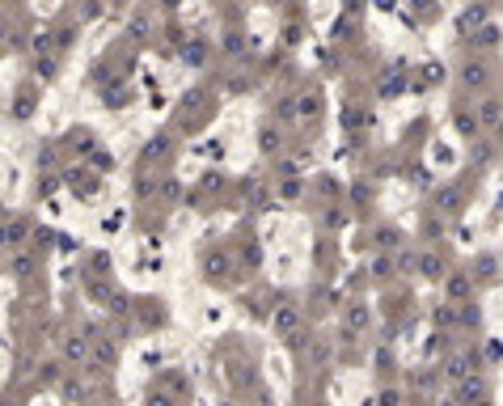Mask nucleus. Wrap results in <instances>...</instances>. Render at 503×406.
<instances>
[{"mask_svg":"<svg viewBox=\"0 0 503 406\" xmlns=\"http://www.w3.org/2000/svg\"><path fill=\"white\" fill-rule=\"evenodd\" d=\"M0 250H4V225H0Z\"/></svg>","mask_w":503,"mask_h":406,"instance_id":"60","label":"nucleus"},{"mask_svg":"<svg viewBox=\"0 0 503 406\" xmlns=\"http://www.w3.org/2000/svg\"><path fill=\"white\" fill-rule=\"evenodd\" d=\"M474 406H495V402H491V398H483V402H474Z\"/></svg>","mask_w":503,"mask_h":406,"instance_id":"59","label":"nucleus"},{"mask_svg":"<svg viewBox=\"0 0 503 406\" xmlns=\"http://www.w3.org/2000/svg\"><path fill=\"white\" fill-rule=\"evenodd\" d=\"M34 267H38V254H34V250H13V258H8V275L25 280V275H34Z\"/></svg>","mask_w":503,"mask_h":406,"instance_id":"20","label":"nucleus"},{"mask_svg":"<svg viewBox=\"0 0 503 406\" xmlns=\"http://www.w3.org/2000/svg\"><path fill=\"white\" fill-rule=\"evenodd\" d=\"M229 271H233L229 250H207V254H203V280H207V284H224Z\"/></svg>","mask_w":503,"mask_h":406,"instance_id":"12","label":"nucleus"},{"mask_svg":"<svg viewBox=\"0 0 503 406\" xmlns=\"http://www.w3.org/2000/svg\"><path fill=\"white\" fill-rule=\"evenodd\" d=\"M372 326V309L364 305V301H347V309H343V330L347 335H364Z\"/></svg>","mask_w":503,"mask_h":406,"instance_id":"13","label":"nucleus"},{"mask_svg":"<svg viewBox=\"0 0 503 406\" xmlns=\"http://www.w3.org/2000/svg\"><path fill=\"white\" fill-rule=\"evenodd\" d=\"M140 309H135V318H140V326H148V330H157L161 322H165V309H161V301H135Z\"/></svg>","mask_w":503,"mask_h":406,"instance_id":"24","label":"nucleus"},{"mask_svg":"<svg viewBox=\"0 0 503 406\" xmlns=\"http://www.w3.org/2000/svg\"><path fill=\"white\" fill-rule=\"evenodd\" d=\"M284 148H288V136H284L275 123H262V127H258V153H262V157H279Z\"/></svg>","mask_w":503,"mask_h":406,"instance_id":"14","label":"nucleus"},{"mask_svg":"<svg viewBox=\"0 0 503 406\" xmlns=\"http://www.w3.org/2000/svg\"><path fill=\"white\" fill-rule=\"evenodd\" d=\"M102 309H106V314H110V318H127V314H131V297H127V292H119V288H114V292H110V297H106V301H102Z\"/></svg>","mask_w":503,"mask_h":406,"instance_id":"32","label":"nucleus"},{"mask_svg":"<svg viewBox=\"0 0 503 406\" xmlns=\"http://www.w3.org/2000/svg\"><path fill=\"white\" fill-rule=\"evenodd\" d=\"M30 114H34V89H21L17 106H13V119H30Z\"/></svg>","mask_w":503,"mask_h":406,"instance_id":"45","label":"nucleus"},{"mask_svg":"<svg viewBox=\"0 0 503 406\" xmlns=\"http://www.w3.org/2000/svg\"><path fill=\"white\" fill-rule=\"evenodd\" d=\"M144 406H178V398H174L165 386H148V390H144Z\"/></svg>","mask_w":503,"mask_h":406,"instance_id":"37","label":"nucleus"},{"mask_svg":"<svg viewBox=\"0 0 503 406\" xmlns=\"http://www.w3.org/2000/svg\"><path fill=\"white\" fill-rule=\"evenodd\" d=\"M165 34H169V42H174V47H182V42H186V30H182V25H169Z\"/></svg>","mask_w":503,"mask_h":406,"instance_id":"54","label":"nucleus"},{"mask_svg":"<svg viewBox=\"0 0 503 406\" xmlns=\"http://www.w3.org/2000/svg\"><path fill=\"white\" fill-rule=\"evenodd\" d=\"M102 106H106V110H127V106H131V89H127L123 80H114V85L102 93Z\"/></svg>","mask_w":503,"mask_h":406,"instance_id":"23","label":"nucleus"},{"mask_svg":"<svg viewBox=\"0 0 503 406\" xmlns=\"http://www.w3.org/2000/svg\"><path fill=\"white\" fill-rule=\"evenodd\" d=\"M406 89V68L402 64H394L389 68V76H385V85H381V97H398Z\"/></svg>","mask_w":503,"mask_h":406,"instance_id":"31","label":"nucleus"},{"mask_svg":"<svg viewBox=\"0 0 503 406\" xmlns=\"http://www.w3.org/2000/svg\"><path fill=\"white\" fill-rule=\"evenodd\" d=\"M411 386H415V390H423V394H432V390L440 386V373H432V369H419V377L411 373Z\"/></svg>","mask_w":503,"mask_h":406,"instance_id":"43","label":"nucleus"},{"mask_svg":"<svg viewBox=\"0 0 503 406\" xmlns=\"http://www.w3.org/2000/svg\"><path fill=\"white\" fill-rule=\"evenodd\" d=\"M423 80L436 85V80H440V64H423Z\"/></svg>","mask_w":503,"mask_h":406,"instance_id":"55","label":"nucleus"},{"mask_svg":"<svg viewBox=\"0 0 503 406\" xmlns=\"http://www.w3.org/2000/svg\"><path fill=\"white\" fill-rule=\"evenodd\" d=\"M59 182L68 186V191H76V195H97V178H93V169L89 165H63L59 169Z\"/></svg>","mask_w":503,"mask_h":406,"instance_id":"5","label":"nucleus"},{"mask_svg":"<svg viewBox=\"0 0 503 406\" xmlns=\"http://www.w3.org/2000/svg\"><path fill=\"white\" fill-rule=\"evenodd\" d=\"M474 369H483V356H478V352H453V356L444 360V369H440V381H461V377L474 373Z\"/></svg>","mask_w":503,"mask_h":406,"instance_id":"9","label":"nucleus"},{"mask_svg":"<svg viewBox=\"0 0 503 406\" xmlns=\"http://www.w3.org/2000/svg\"><path fill=\"white\" fill-rule=\"evenodd\" d=\"M76 34H80V25H63V30H51V38H55V51H68V47L76 42Z\"/></svg>","mask_w":503,"mask_h":406,"instance_id":"44","label":"nucleus"},{"mask_svg":"<svg viewBox=\"0 0 503 406\" xmlns=\"http://www.w3.org/2000/svg\"><path fill=\"white\" fill-rule=\"evenodd\" d=\"M457 80H461V89H470V93H491V85H495V68H491V59H466L461 64V72H457Z\"/></svg>","mask_w":503,"mask_h":406,"instance_id":"2","label":"nucleus"},{"mask_svg":"<svg viewBox=\"0 0 503 406\" xmlns=\"http://www.w3.org/2000/svg\"><path fill=\"white\" fill-rule=\"evenodd\" d=\"M470 42H474L478 51H495V47H499V21H487V25H478V30L470 34Z\"/></svg>","mask_w":503,"mask_h":406,"instance_id":"22","label":"nucleus"},{"mask_svg":"<svg viewBox=\"0 0 503 406\" xmlns=\"http://www.w3.org/2000/svg\"><path fill=\"white\" fill-rule=\"evenodd\" d=\"M89 161H93V165H97V169H93V174H110V169H114V157H106V153H102V148H97V153H93V157H89Z\"/></svg>","mask_w":503,"mask_h":406,"instance_id":"50","label":"nucleus"},{"mask_svg":"<svg viewBox=\"0 0 503 406\" xmlns=\"http://www.w3.org/2000/svg\"><path fill=\"white\" fill-rule=\"evenodd\" d=\"M157 195H161L165 203H178V199H182V182H178V178H157Z\"/></svg>","mask_w":503,"mask_h":406,"instance_id":"39","label":"nucleus"},{"mask_svg":"<svg viewBox=\"0 0 503 406\" xmlns=\"http://www.w3.org/2000/svg\"><path fill=\"white\" fill-rule=\"evenodd\" d=\"M135 195H140V199L157 195V174H152V169H140V174H135Z\"/></svg>","mask_w":503,"mask_h":406,"instance_id":"40","label":"nucleus"},{"mask_svg":"<svg viewBox=\"0 0 503 406\" xmlns=\"http://www.w3.org/2000/svg\"><path fill=\"white\" fill-rule=\"evenodd\" d=\"M343 225H351V212L347 208H330L326 212V229H343Z\"/></svg>","mask_w":503,"mask_h":406,"instance_id":"47","label":"nucleus"},{"mask_svg":"<svg viewBox=\"0 0 503 406\" xmlns=\"http://www.w3.org/2000/svg\"><path fill=\"white\" fill-rule=\"evenodd\" d=\"M292 106H296V119H317L322 114V89H305L301 97H292Z\"/></svg>","mask_w":503,"mask_h":406,"instance_id":"16","label":"nucleus"},{"mask_svg":"<svg viewBox=\"0 0 503 406\" xmlns=\"http://www.w3.org/2000/svg\"><path fill=\"white\" fill-rule=\"evenodd\" d=\"M59 356H63V364H85V356H89V339L80 335V330H72L68 339H63V347H59Z\"/></svg>","mask_w":503,"mask_h":406,"instance_id":"15","label":"nucleus"},{"mask_svg":"<svg viewBox=\"0 0 503 406\" xmlns=\"http://www.w3.org/2000/svg\"><path fill=\"white\" fill-rule=\"evenodd\" d=\"M470 280H474V288H478V284H495V280H499V258H495V254L478 258L474 271H470Z\"/></svg>","mask_w":503,"mask_h":406,"instance_id":"21","label":"nucleus"},{"mask_svg":"<svg viewBox=\"0 0 503 406\" xmlns=\"http://www.w3.org/2000/svg\"><path fill=\"white\" fill-rule=\"evenodd\" d=\"M55 390H59V398H63L68 406L85 402V381H76V377H59V386H55Z\"/></svg>","mask_w":503,"mask_h":406,"instance_id":"30","label":"nucleus"},{"mask_svg":"<svg viewBox=\"0 0 503 406\" xmlns=\"http://www.w3.org/2000/svg\"><path fill=\"white\" fill-rule=\"evenodd\" d=\"M444 301L449 305H466V301H474V280H470V271H444Z\"/></svg>","mask_w":503,"mask_h":406,"instance_id":"7","label":"nucleus"},{"mask_svg":"<svg viewBox=\"0 0 503 406\" xmlns=\"http://www.w3.org/2000/svg\"><path fill=\"white\" fill-rule=\"evenodd\" d=\"M487 364H499V343L495 339H487Z\"/></svg>","mask_w":503,"mask_h":406,"instance_id":"57","label":"nucleus"},{"mask_svg":"<svg viewBox=\"0 0 503 406\" xmlns=\"http://www.w3.org/2000/svg\"><path fill=\"white\" fill-rule=\"evenodd\" d=\"M224 55H233V59L246 55V34L241 30H224Z\"/></svg>","mask_w":503,"mask_h":406,"instance_id":"38","label":"nucleus"},{"mask_svg":"<svg viewBox=\"0 0 503 406\" xmlns=\"http://www.w3.org/2000/svg\"><path fill=\"white\" fill-rule=\"evenodd\" d=\"M351 199H356V203H368V199H372V186H368V182H356V186H351Z\"/></svg>","mask_w":503,"mask_h":406,"instance_id":"53","label":"nucleus"},{"mask_svg":"<svg viewBox=\"0 0 503 406\" xmlns=\"http://www.w3.org/2000/svg\"><path fill=\"white\" fill-rule=\"evenodd\" d=\"M25 237H30V220H25V216H13V220H4V246H13V250H17Z\"/></svg>","mask_w":503,"mask_h":406,"instance_id":"27","label":"nucleus"},{"mask_svg":"<svg viewBox=\"0 0 503 406\" xmlns=\"http://www.w3.org/2000/svg\"><path fill=\"white\" fill-rule=\"evenodd\" d=\"M444 271H449V263H444V254H440V250H415V275H419V280L440 284V280H444Z\"/></svg>","mask_w":503,"mask_h":406,"instance_id":"6","label":"nucleus"},{"mask_svg":"<svg viewBox=\"0 0 503 406\" xmlns=\"http://www.w3.org/2000/svg\"><path fill=\"white\" fill-rule=\"evenodd\" d=\"M178 4H182V0H161V8H178Z\"/></svg>","mask_w":503,"mask_h":406,"instance_id":"58","label":"nucleus"},{"mask_svg":"<svg viewBox=\"0 0 503 406\" xmlns=\"http://www.w3.org/2000/svg\"><path fill=\"white\" fill-rule=\"evenodd\" d=\"M271 4H284V0H271Z\"/></svg>","mask_w":503,"mask_h":406,"instance_id":"61","label":"nucleus"},{"mask_svg":"<svg viewBox=\"0 0 503 406\" xmlns=\"http://www.w3.org/2000/svg\"><path fill=\"white\" fill-rule=\"evenodd\" d=\"M30 55H55V38H51V30H34V38H30Z\"/></svg>","mask_w":503,"mask_h":406,"instance_id":"36","label":"nucleus"},{"mask_svg":"<svg viewBox=\"0 0 503 406\" xmlns=\"http://www.w3.org/2000/svg\"><path fill=\"white\" fill-rule=\"evenodd\" d=\"M453 127H457V136H461V140H478V136H483V127H478L474 110H466V106H457V110H453Z\"/></svg>","mask_w":503,"mask_h":406,"instance_id":"19","label":"nucleus"},{"mask_svg":"<svg viewBox=\"0 0 503 406\" xmlns=\"http://www.w3.org/2000/svg\"><path fill=\"white\" fill-rule=\"evenodd\" d=\"M174 157V136L169 131H152L144 144H140V169H152V165H161V161H169Z\"/></svg>","mask_w":503,"mask_h":406,"instance_id":"3","label":"nucleus"},{"mask_svg":"<svg viewBox=\"0 0 503 406\" xmlns=\"http://www.w3.org/2000/svg\"><path fill=\"white\" fill-rule=\"evenodd\" d=\"M301 195H305V178H279V186H275L279 203H296Z\"/></svg>","mask_w":503,"mask_h":406,"instance_id":"28","label":"nucleus"},{"mask_svg":"<svg viewBox=\"0 0 503 406\" xmlns=\"http://www.w3.org/2000/svg\"><path fill=\"white\" fill-rule=\"evenodd\" d=\"M275 119H284V123H292V119H296V106H292V97H284V102L275 106Z\"/></svg>","mask_w":503,"mask_h":406,"instance_id":"52","label":"nucleus"},{"mask_svg":"<svg viewBox=\"0 0 503 406\" xmlns=\"http://www.w3.org/2000/svg\"><path fill=\"white\" fill-rule=\"evenodd\" d=\"M38 191H42V195H51V191H59V174H55V178H42V182H38Z\"/></svg>","mask_w":503,"mask_h":406,"instance_id":"56","label":"nucleus"},{"mask_svg":"<svg viewBox=\"0 0 503 406\" xmlns=\"http://www.w3.org/2000/svg\"><path fill=\"white\" fill-rule=\"evenodd\" d=\"M368 271H372V280H389V275H394V254H377V258L368 263Z\"/></svg>","mask_w":503,"mask_h":406,"instance_id":"42","label":"nucleus"},{"mask_svg":"<svg viewBox=\"0 0 503 406\" xmlns=\"http://www.w3.org/2000/svg\"><path fill=\"white\" fill-rule=\"evenodd\" d=\"M339 123H343V131H347V136H356V131H360V123H364L360 106H356V102H343V110H339Z\"/></svg>","mask_w":503,"mask_h":406,"instance_id":"33","label":"nucleus"},{"mask_svg":"<svg viewBox=\"0 0 503 406\" xmlns=\"http://www.w3.org/2000/svg\"><path fill=\"white\" fill-rule=\"evenodd\" d=\"M487 21H491V4H487V0H474V4L461 8V17H457V34L470 38V34H474L478 25H487Z\"/></svg>","mask_w":503,"mask_h":406,"instance_id":"10","label":"nucleus"},{"mask_svg":"<svg viewBox=\"0 0 503 406\" xmlns=\"http://www.w3.org/2000/svg\"><path fill=\"white\" fill-rule=\"evenodd\" d=\"M59 369H63V364H55V360H51V364H42V369H38V381H42V386H59V377H63Z\"/></svg>","mask_w":503,"mask_h":406,"instance_id":"48","label":"nucleus"},{"mask_svg":"<svg viewBox=\"0 0 503 406\" xmlns=\"http://www.w3.org/2000/svg\"><path fill=\"white\" fill-rule=\"evenodd\" d=\"M246 195H250L254 208H271V203H275V195H271V186H267L262 178H250V182H246Z\"/></svg>","mask_w":503,"mask_h":406,"instance_id":"29","label":"nucleus"},{"mask_svg":"<svg viewBox=\"0 0 503 406\" xmlns=\"http://www.w3.org/2000/svg\"><path fill=\"white\" fill-rule=\"evenodd\" d=\"M271 326H275V335H279V339H292V335H301V326H305V318H301V305H279V309L271 314Z\"/></svg>","mask_w":503,"mask_h":406,"instance_id":"11","label":"nucleus"},{"mask_svg":"<svg viewBox=\"0 0 503 406\" xmlns=\"http://www.w3.org/2000/svg\"><path fill=\"white\" fill-rule=\"evenodd\" d=\"M394 275H415V246H398V254H394Z\"/></svg>","mask_w":503,"mask_h":406,"instance_id":"35","label":"nucleus"},{"mask_svg":"<svg viewBox=\"0 0 503 406\" xmlns=\"http://www.w3.org/2000/svg\"><path fill=\"white\" fill-rule=\"evenodd\" d=\"M114 364H119V343L106 339V335H102V339H89V356H85L80 369H85L89 377H106Z\"/></svg>","mask_w":503,"mask_h":406,"instance_id":"1","label":"nucleus"},{"mask_svg":"<svg viewBox=\"0 0 503 406\" xmlns=\"http://www.w3.org/2000/svg\"><path fill=\"white\" fill-rule=\"evenodd\" d=\"M34 76H38L42 85L59 80V55H34Z\"/></svg>","mask_w":503,"mask_h":406,"instance_id":"26","label":"nucleus"},{"mask_svg":"<svg viewBox=\"0 0 503 406\" xmlns=\"http://www.w3.org/2000/svg\"><path fill=\"white\" fill-rule=\"evenodd\" d=\"M436 326H440V330H444V326L453 330V326H457V305H449V301H444V305L436 309Z\"/></svg>","mask_w":503,"mask_h":406,"instance_id":"46","label":"nucleus"},{"mask_svg":"<svg viewBox=\"0 0 503 406\" xmlns=\"http://www.w3.org/2000/svg\"><path fill=\"white\" fill-rule=\"evenodd\" d=\"M68 148H72L76 157H93V153H97V136H93L89 127H72V131H68Z\"/></svg>","mask_w":503,"mask_h":406,"instance_id":"17","label":"nucleus"},{"mask_svg":"<svg viewBox=\"0 0 503 406\" xmlns=\"http://www.w3.org/2000/svg\"><path fill=\"white\" fill-rule=\"evenodd\" d=\"M461 208H466V191L461 186H449V191L436 195V212L440 216H461Z\"/></svg>","mask_w":503,"mask_h":406,"instance_id":"18","label":"nucleus"},{"mask_svg":"<svg viewBox=\"0 0 503 406\" xmlns=\"http://www.w3.org/2000/svg\"><path fill=\"white\" fill-rule=\"evenodd\" d=\"M402 246V233L398 229H377V250L381 254H389V250H398Z\"/></svg>","mask_w":503,"mask_h":406,"instance_id":"41","label":"nucleus"},{"mask_svg":"<svg viewBox=\"0 0 503 406\" xmlns=\"http://www.w3.org/2000/svg\"><path fill=\"white\" fill-rule=\"evenodd\" d=\"M85 275H110V254H93Z\"/></svg>","mask_w":503,"mask_h":406,"instance_id":"49","label":"nucleus"},{"mask_svg":"<svg viewBox=\"0 0 503 406\" xmlns=\"http://www.w3.org/2000/svg\"><path fill=\"white\" fill-rule=\"evenodd\" d=\"M148 30H152L148 17H131V38H148Z\"/></svg>","mask_w":503,"mask_h":406,"instance_id":"51","label":"nucleus"},{"mask_svg":"<svg viewBox=\"0 0 503 406\" xmlns=\"http://www.w3.org/2000/svg\"><path fill=\"white\" fill-rule=\"evenodd\" d=\"M178 55H182V64H190V68H199V64L207 59V42H203V38H186V42L178 47Z\"/></svg>","mask_w":503,"mask_h":406,"instance_id":"25","label":"nucleus"},{"mask_svg":"<svg viewBox=\"0 0 503 406\" xmlns=\"http://www.w3.org/2000/svg\"><path fill=\"white\" fill-rule=\"evenodd\" d=\"M474 119H478V127H483V131H499V123H503L499 93H483V97L474 102Z\"/></svg>","mask_w":503,"mask_h":406,"instance_id":"8","label":"nucleus"},{"mask_svg":"<svg viewBox=\"0 0 503 406\" xmlns=\"http://www.w3.org/2000/svg\"><path fill=\"white\" fill-rule=\"evenodd\" d=\"M372 406H406V390H402V386H381L377 398H372Z\"/></svg>","mask_w":503,"mask_h":406,"instance_id":"34","label":"nucleus"},{"mask_svg":"<svg viewBox=\"0 0 503 406\" xmlns=\"http://www.w3.org/2000/svg\"><path fill=\"white\" fill-rule=\"evenodd\" d=\"M457 386V394H453V402L457 406H474V402H483L487 394H491V381H487V373L483 369H474V373H466L461 381H453Z\"/></svg>","mask_w":503,"mask_h":406,"instance_id":"4","label":"nucleus"}]
</instances>
